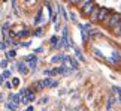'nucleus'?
Returning a JSON list of instances; mask_svg holds the SVG:
<instances>
[{
    "instance_id": "obj_15",
    "label": "nucleus",
    "mask_w": 121,
    "mask_h": 111,
    "mask_svg": "<svg viewBox=\"0 0 121 111\" xmlns=\"http://www.w3.org/2000/svg\"><path fill=\"white\" fill-rule=\"evenodd\" d=\"M20 78H13V80H12V83H11V84H12V87H18V86H20Z\"/></svg>"
},
{
    "instance_id": "obj_28",
    "label": "nucleus",
    "mask_w": 121,
    "mask_h": 111,
    "mask_svg": "<svg viewBox=\"0 0 121 111\" xmlns=\"http://www.w3.org/2000/svg\"><path fill=\"white\" fill-rule=\"evenodd\" d=\"M26 111H33V107H31V105H30V107H29V108H27Z\"/></svg>"
},
{
    "instance_id": "obj_29",
    "label": "nucleus",
    "mask_w": 121,
    "mask_h": 111,
    "mask_svg": "<svg viewBox=\"0 0 121 111\" xmlns=\"http://www.w3.org/2000/svg\"><path fill=\"white\" fill-rule=\"evenodd\" d=\"M3 81H4V80H3V78H2V75H0V84H2Z\"/></svg>"
},
{
    "instance_id": "obj_1",
    "label": "nucleus",
    "mask_w": 121,
    "mask_h": 111,
    "mask_svg": "<svg viewBox=\"0 0 121 111\" xmlns=\"http://www.w3.org/2000/svg\"><path fill=\"white\" fill-rule=\"evenodd\" d=\"M120 20H121L120 14H111V17H109V21H108V24H106V27L112 30V29H115V27L121 26V24H120Z\"/></svg>"
},
{
    "instance_id": "obj_20",
    "label": "nucleus",
    "mask_w": 121,
    "mask_h": 111,
    "mask_svg": "<svg viewBox=\"0 0 121 111\" xmlns=\"http://www.w3.org/2000/svg\"><path fill=\"white\" fill-rule=\"evenodd\" d=\"M40 15H42V11H39V12H38V15H36V20H35L36 24H38V23L40 21Z\"/></svg>"
},
{
    "instance_id": "obj_7",
    "label": "nucleus",
    "mask_w": 121,
    "mask_h": 111,
    "mask_svg": "<svg viewBox=\"0 0 121 111\" xmlns=\"http://www.w3.org/2000/svg\"><path fill=\"white\" fill-rule=\"evenodd\" d=\"M17 68H18V72H20V74H22V75H26V74H27V68H26V63L20 62V63L17 65Z\"/></svg>"
},
{
    "instance_id": "obj_10",
    "label": "nucleus",
    "mask_w": 121,
    "mask_h": 111,
    "mask_svg": "<svg viewBox=\"0 0 121 111\" xmlns=\"http://www.w3.org/2000/svg\"><path fill=\"white\" fill-rule=\"evenodd\" d=\"M64 60V56H54L52 59H51V62L52 63H58V62H63Z\"/></svg>"
},
{
    "instance_id": "obj_19",
    "label": "nucleus",
    "mask_w": 121,
    "mask_h": 111,
    "mask_svg": "<svg viewBox=\"0 0 121 111\" xmlns=\"http://www.w3.org/2000/svg\"><path fill=\"white\" fill-rule=\"evenodd\" d=\"M75 53H76V57L79 59V60H82V62H84V57H82V54H81V51H79V50L76 48V51H75Z\"/></svg>"
},
{
    "instance_id": "obj_16",
    "label": "nucleus",
    "mask_w": 121,
    "mask_h": 111,
    "mask_svg": "<svg viewBox=\"0 0 121 111\" xmlns=\"http://www.w3.org/2000/svg\"><path fill=\"white\" fill-rule=\"evenodd\" d=\"M17 56V51L15 50H9V51L6 53V57H15Z\"/></svg>"
},
{
    "instance_id": "obj_24",
    "label": "nucleus",
    "mask_w": 121,
    "mask_h": 111,
    "mask_svg": "<svg viewBox=\"0 0 121 111\" xmlns=\"http://www.w3.org/2000/svg\"><path fill=\"white\" fill-rule=\"evenodd\" d=\"M42 33H43V30H42V29H38V30L35 32V35H36V36H40Z\"/></svg>"
},
{
    "instance_id": "obj_13",
    "label": "nucleus",
    "mask_w": 121,
    "mask_h": 111,
    "mask_svg": "<svg viewBox=\"0 0 121 111\" xmlns=\"http://www.w3.org/2000/svg\"><path fill=\"white\" fill-rule=\"evenodd\" d=\"M9 77H11V71H9V69L3 71V74H2V78H3V80H8Z\"/></svg>"
},
{
    "instance_id": "obj_9",
    "label": "nucleus",
    "mask_w": 121,
    "mask_h": 111,
    "mask_svg": "<svg viewBox=\"0 0 121 111\" xmlns=\"http://www.w3.org/2000/svg\"><path fill=\"white\" fill-rule=\"evenodd\" d=\"M17 33H18V38H24V36L30 35V30L29 29H24V30H21V32H17Z\"/></svg>"
},
{
    "instance_id": "obj_27",
    "label": "nucleus",
    "mask_w": 121,
    "mask_h": 111,
    "mask_svg": "<svg viewBox=\"0 0 121 111\" xmlns=\"http://www.w3.org/2000/svg\"><path fill=\"white\" fill-rule=\"evenodd\" d=\"M0 48H2V50H4V48H6V44H4V42H2V44H0Z\"/></svg>"
},
{
    "instance_id": "obj_25",
    "label": "nucleus",
    "mask_w": 121,
    "mask_h": 111,
    "mask_svg": "<svg viewBox=\"0 0 121 111\" xmlns=\"http://www.w3.org/2000/svg\"><path fill=\"white\" fill-rule=\"evenodd\" d=\"M69 3L73 5V6H76V3H78V0H69Z\"/></svg>"
},
{
    "instance_id": "obj_26",
    "label": "nucleus",
    "mask_w": 121,
    "mask_h": 111,
    "mask_svg": "<svg viewBox=\"0 0 121 111\" xmlns=\"http://www.w3.org/2000/svg\"><path fill=\"white\" fill-rule=\"evenodd\" d=\"M46 101H48V98H43V99H40L39 102H40V104H46Z\"/></svg>"
},
{
    "instance_id": "obj_30",
    "label": "nucleus",
    "mask_w": 121,
    "mask_h": 111,
    "mask_svg": "<svg viewBox=\"0 0 121 111\" xmlns=\"http://www.w3.org/2000/svg\"><path fill=\"white\" fill-rule=\"evenodd\" d=\"M3 2H4V3H6V2H8V0H3Z\"/></svg>"
},
{
    "instance_id": "obj_12",
    "label": "nucleus",
    "mask_w": 121,
    "mask_h": 111,
    "mask_svg": "<svg viewBox=\"0 0 121 111\" xmlns=\"http://www.w3.org/2000/svg\"><path fill=\"white\" fill-rule=\"evenodd\" d=\"M58 9H60V12L63 14V18H64V20H67L69 17H67V12H66V9H64V8L61 6V5H60V6H58Z\"/></svg>"
},
{
    "instance_id": "obj_11",
    "label": "nucleus",
    "mask_w": 121,
    "mask_h": 111,
    "mask_svg": "<svg viewBox=\"0 0 121 111\" xmlns=\"http://www.w3.org/2000/svg\"><path fill=\"white\" fill-rule=\"evenodd\" d=\"M58 41H60V39L57 38V36H52V38L49 39V44L52 45V47H57V45H58Z\"/></svg>"
},
{
    "instance_id": "obj_17",
    "label": "nucleus",
    "mask_w": 121,
    "mask_h": 111,
    "mask_svg": "<svg viewBox=\"0 0 121 111\" xmlns=\"http://www.w3.org/2000/svg\"><path fill=\"white\" fill-rule=\"evenodd\" d=\"M87 2H90V0H78V3H76V6H78V8H79V9H81V8L84 6V5H85V3H87Z\"/></svg>"
},
{
    "instance_id": "obj_22",
    "label": "nucleus",
    "mask_w": 121,
    "mask_h": 111,
    "mask_svg": "<svg viewBox=\"0 0 121 111\" xmlns=\"http://www.w3.org/2000/svg\"><path fill=\"white\" fill-rule=\"evenodd\" d=\"M4 89H12V84H11V83H9V81H6V83H4Z\"/></svg>"
},
{
    "instance_id": "obj_3",
    "label": "nucleus",
    "mask_w": 121,
    "mask_h": 111,
    "mask_svg": "<svg viewBox=\"0 0 121 111\" xmlns=\"http://www.w3.org/2000/svg\"><path fill=\"white\" fill-rule=\"evenodd\" d=\"M109 14H111V12H109V9H106V8H100V9H99V14H97V23H102L106 17L109 15Z\"/></svg>"
},
{
    "instance_id": "obj_18",
    "label": "nucleus",
    "mask_w": 121,
    "mask_h": 111,
    "mask_svg": "<svg viewBox=\"0 0 121 111\" xmlns=\"http://www.w3.org/2000/svg\"><path fill=\"white\" fill-rule=\"evenodd\" d=\"M20 102H21V104H24V105H27V104H30V102H29V99H27V96H26V95L22 96V98H20Z\"/></svg>"
},
{
    "instance_id": "obj_8",
    "label": "nucleus",
    "mask_w": 121,
    "mask_h": 111,
    "mask_svg": "<svg viewBox=\"0 0 121 111\" xmlns=\"http://www.w3.org/2000/svg\"><path fill=\"white\" fill-rule=\"evenodd\" d=\"M40 83H42V87L45 89V87H49V86H51V83H52V80H51V78H45V80H42Z\"/></svg>"
},
{
    "instance_id": "obj_21",
    "label": "nucleus",
    "mask_w": 121,
    "mask_h": 111,
    "mask_svg": "<svg viewBox=\"0 0 121 111\" xmlns=\"http://www.w3.org/2000/svg\"><path fill=\"white\" fill-rule=\"evenodd\" d=\"M8 66V60H2L0 62V68H6Z\"/></svg>"
},
{
    "instance_id": "obj_14",
    "label": "nucleus",
    "mask_w": 121,
    "mask_h": 111,
    "mask_svg": "<svg viewBox=\"0 0 121 111\" xmlns=\"http://www.w3.org/2000/svg\"><path fill=\"white\" fill-rule=\"evenodd\" d=\"M112 102H114V99L109 98L108 99V104H106V111H111V108H112Z\"/></svg>"
},
{
    "instance_id": "obj_4",
    "label": "nucleus",
    "mask_w": 121,
    "mask_h": 111,
    "mask_svg": "<svg viewBox=\"0 0 121 111\" xmlns=\"http://www.w3.org/2000/svg\"><path fill=\"white\" fill-rule=\"evenodd\" d=\"M99 9H100V6H96L93 8V11L90 12V15H88V18H90V21H93V23H97V14H99Z\"/></svg>"
},
{
    "instance_id": "obj_23",
    "label": "nucleus",
    "mask_w": 121,
    "mask_h": 111,
    "mask_svg": "<svg viewBox=\"0 0 121 111\" xmlns=\"http://www.w3.org/2000/svg\"><path fill=\"white\" fill-rule=\"evenodd\" d=\"M43 74H45V75H55L54 71H48V69H46V71H43Z\"/></svg>"
},
{
    "instance_id": "obj_5",
    "label": "nucleus",
    "mask_w": 121,
    "mask_h": 111,
    "mask_svg": "<svg viewBox=\"0 0 121 111\" xmlns=\"http://www.w3.org/2000/svg\"><path fill=\"white\" fill-rule=\"evenodd\" d=\"M20 98H21V96L18 95V93H15V95H11V96H9V102H11V104H13V105H17V107H18V105H20Z\"/></svg>"
},
{
    "instance_id": "obj_2",
    "label": "nucleus",
    "mask_w": 121,
    "mask_h": 111,
    "mask_svg": "<svg viewBox=\"0 0 121 111\" xmlns=\"http://www.w3.org/2000/svg\"><path fill=\"white\" fill-rule=\"evenodd\" d=\"M94 6H96V3L93 2V0H90V2H87L85 5H84L79 11H81V14H82L85 18H88V15H90V12L93 11V8H94Z\"/></svg>"
},
{
    "instance_id": "obj_6",
    "label": "nucleus",
    "mask_w": 121,
    "mask_h": 111,
    "mask_svg": "<svg viewBox=\"0 0 121 111\" xmlns=\"http://www.w3.org/2000/svg\"><path fill=\"white\" fill-rule=\"evenodd\" d=\"M42 89H43V87H42V83L40 81H35L33 84H31V90H33L35 93H36V92H40Z\"/></svg>"
}]
</instances>
